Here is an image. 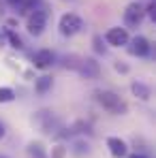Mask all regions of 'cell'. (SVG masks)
Listing matches in <instances>:
<instances>
[{"instance_id":"cell-6","label":"cell","mask_w":156,"mask_h":158,"mask_svg":"<svg viewBox=\"0 0 156 158\" xmlns=\"http://www.w3.org/2000/svg\"><path fill=\"white\" fill-rule=\"evenodd\" d=\"M105 43L107 45H111V47H126L129 45V41H130V36H129V30L124 26H113V28H109L107 32H105Z\"/></svg>"},{"instance_id":"cell-17","label":"cell","mask_w":156,"mask_h":158,"mask_svg":"<svg viewBox=\"0 0 156 158\" xmlns=\"http://www.w3.org/2000/svg\"><path fill=\"white\" fill-rule=\"evenodd\" d=\"M79 60H81V56H77V53H66V56H62V66L66 71H77Z\"/></svg>"},{"instance_id":"cell-9","label":"cell","mask_w":156,"mask_h":158,"mask_svg":"<svg viewBox=\"0 0 156 158\" xmlns=\"http://www.w3.org/2000/svg\"><path fill=\"white\" fill-rule=\"evenodd\" d=\"M56 64V53L52 49H39L32 53V66L39 71H47Z\"/></svg>"},{"instance_id":"cell-27","label":"cell","mask_w":156,"mask_h":158,"mask_svg":"<svg viewBox=\"0 0 156 158\" xmlns=\"http://www.w3.org/2000/svg\"><path fill=\"white\" fill-rule=\"evenodd\" d=\"M0 158H9V156H4V154H0Z\"/></svg>"},{"instance_id":"cell-11","label":"cell","mask_w":156,"mask_h":158,"mask_svg":"<svg viewBox=\"0 0 156 158\" xmlns=\"http://www.w3.org/2000/svg\"><path fill=\"white\" fill-rule=\"evenodd\" d=\"M130 92H133V96H137L139 101H150V98H152V88H150L148 83H143V81H133V83H130Z\"/></svg>"},{"instance_id":"cell-23","label":"cell","mask_w":156,"mask_h":158,"mask_svg":"<svg viewBox=\"0 0 156 158\" xmlns=\"http://www.w3.org/2000/svg\"><path fill=\"white\" fill-rule=\"evenodd\" d=\"M4 2H6V4H9V6H11L13 11H15V9H17L19 4H22V0H4Z\"/></svg>"},{"instance_id":"cell-20","label":"cell","mask_w":156,"mask_h":158,"mask_svg":"<svg viewBox=\"0 0 156 158\" xmlns=\"http://www.w3.org/2000/svg\"><path fill=\"white\" fill-rule=\"evenodd\" d=\"M66 154H69V148L62 145V143H58V145L52 148V158H66Z\"/></svg>"},{"instance_id":"cell-19","label":"cell","mask_w":156,"mask_h":158,"mask_svg":"<svg viewBox=\"0 0 156 158\" xmlns=\"http://www.w3.org/2000/svg\"><path fill=\"white\" fill-rule=\"evenodd\" d=\"M15 98H17V94H15V90H13V88L0 85V105H4V103H13Z\"/></svg>"},{"instance_id":"cell-4","label":"cell","mask_w":156,"mask_h":158,"mask_svg":"<svg viewBox=\"0 0 156 158\" xmlns=\"http://www.w3.org/2000/svg\"><path fill=\"white\" fill-rule=\"evenodd\" d=\"M83 28H86V24H83V19L77 13H64L60 17V22H58V30H60L62 36H75Z\"/></svg>"},{"instance_id":"cell-13","label":"cell","mask_w":156,"mask_h":158,"mask_svg":"<svg viewBox=\"0 0 156 158\" xmlns=\"http://www.w3.org/2000/svg\"><path fill=\"white\" fill-rule=\"evenodd\" d=\"M71 152H73L75 156H86V154H90V152H92L90 141H86V137L73 139V143H71Z\"/></svg>"},{"instance_id":"cell-1","label":"cell","mask_w":156,"mask_h":158,"mask_svg":"<svg viewBox=\"0 0 156 158\" xmlns=\"http://www.w3.org/2000/svg\"><path fill=\"white\" fill-rule=\"evenodd\" d=\"M94 98H96V103L103 107L105 111H109V113H113V115H126L129 113V105H126V101L118 94V92H113V90H96L94 92Z\"/></svg>"},{"instance_id":"cell-5","label":"cell","mask_w":156,"mask_h":158,"mask_svg":"<svg viewBox=\"0 0 156 158\" xmlns=\"http://www.w3.org/2000/svg\"><path fill=\"white\" fill-rule=\"evenodd\" d=\"M145 19V13H143V4L139 0H133L129 6L124 9V28H139Z\"/></svg>"},{"instance_id":"cell-21","label":"cell","mask_w":156,"mask_h":158,"mask_svg":"<svg viewBox=\"0 0 156 158\" xmlns=\"http://www.w3.org/2000/svg\"><path fill=\"white\" fill-rule=\"evenodd\" d=\"M143 13H145L152 22H156V2H154V0H152L148 6H143Z\"/></svg>"},{"instance_id":"cell-12","label":"cell","mask_w":156,"mask_h":158,"mask_svg":"<svg viewBox=\"0 0 156 158\" xmlns=\"http://www.w3.org/2000/svg\"><path fill=\"white\" fill-rule=\"evenodd\" d=\"M52 88H53V77H52V75H41V77H34V92H36L39 96L47 94Z\"/></svg>"},{"instance_id":"cell-18","label":"cell","mask_w":156,"mask_h":158,"mask_svg":"<svg viewBox=\"0 0 156 158\" xmlns=\"http://www.w3.org/2000/svg\"><path fill=\"white\" fill-rule=\"evenodd\" d=\"M92 49H94V53H99V56H105L107 53V43H105L103 34H94L92 36Z\"/></svg>"},{"instance_id":"cell-7","label":"cell","mask_w":156,"mask_h":158,"mask_svg":"<svg viewBox=\"0 0 156 158\" xmlns=\"http://www.w3.org/2000/svg\"><path fill=\"white\" fill-rule=\"evenodd\" d=\"M77 73L79 77L83 79H96L101 75V64L96 62V58H90V56H81V60H79V66H77Z\"/></svg>"},{"instance_id":"cell-24","label":"cell","mask_w":156,"mask_h":158,"mask_svg":"<svg viewBox=\"0 0 156 158\" xmlns=\"http://www.w3.org/2000/svg\"><path fill=\"white\" fill-rule=\"evenodd\" d=\"M4 43H6V34L4 30H0V47H4Z\"/></svg>"},{"instance_id":"cell-16","label":"cell","mask_w":156,"mask_h":158,"mask_svg":"<svg viewBox=\"0 0 156 158\" xmlns=\"http://www.w3.org/2000/svg\"><path fill=\"white\" fill-rule=\"evenodd\" d=\"M39 4H43V0H22V4L15 9V15H28V13L34 11Z\"/></svg>"},{"instance_id":"cell-2","label":"cell","mask_w":156,"mask_h":158,"mask_svg":"<svg viewBox=\"0 0 156 158\" xmlns=\"http://www.w3.org/2000/svg\"><path fill=\"white\" fill-rule=\"evenodd\" d=\"M47 22H49V9L43 4H39L34 11L28 13V19H26V28L32 36H41L47 28Z\"/></svg>"},{"instance_id":"cell-26","label":"cell","mask_w":156,"mask_h":158,"mask_svg":"<svg viewBox=\"0 0 156 158\" xmlns=\"http://www.w3.org/2000/svg\"><path fill=\"white\" fill-rule=\"evenodd\" d=\"M4 135H6V128H4V124H2V122H0V139H2V137H4Z\"/></svg>"},{"instance_id":"cell-8","label":"cell","mask_w":156,"mask_h":158,"mask_svg":"<svg viewBox=\"0 0 156 158\" xmlns=\"http://www.w3.org/2000/svg\"><path fill=\"white\" fill-rule=\"evenodd\" d=\"M126 47H129L130 56H137V58H148V56L152 53V45H150V41H148L145 36H141V34H137L135 39H130Z\"/></svg>"},{"instance_id":"cell-22","label":"cell","mask_w":156,"mask_h":158,"mask_svg":"<svg viewBox=\"0 0 156 158\" xmlns=\"http://www.w3.org/2000/svg\"><path fill=\"white\" fill-rule=\"evenodd\" d=\"M113 69H116V73H122V75H126V73L130 71L129 64H124V62H120V60H118V62H113Z\"/></svg>"},{"instance_id":"cell-14","label":"cell","mask_w":156,"mask_h":158,"mask_svg":"<svg viewBox=\"0 0 156 158\" xmlns=\"http://www.w3.org/2000/svg\"><path fill=\"white\" fill-rule=\"evenodd\" d=\"M26 152L30 158H47V150L41 141H30L26 145Z\"/></svg>"},{"instance_id":"cell-10","label":"cell","mask_w":156,"mask_h":158,"mask_svg":"<svg viewBox=\"0 0 156 158\" xmlns=\"http://www.w3.org/2000/svg\"><path fill=\"white\" fill-rule=\"evenodd\" d=\"M107 148H109V154L116 158H126L129 156V143L120 137H107Z\"/></svg>"},{"instance_id":"cell-3","label":"cell","mask_w":156,"mask_h":158,"mask_svg":"<svg viewBox=\"0 0 156 158\" xmlns=\"http://www.w3.org/2000/svg\"><path fill=\"white\" fill-rule=\"evenodd\" d=\"M32 124L41 132H45V135H56V132L62 128L58 115L53 113L52 109H39V111L32 115Z\"/></svg>"},{"instance_id":"cell-25","label":"cell","mask_w":156,"mask_h":158,"mask_svg":"<svg viewBox=\"0 0 156 158\" xmlns=\"http://www.w3.org/2000/svg\"><path fill=\"white\" fill-rule=\"evenodd\" d=\"M126 158H148L145 154H139V152H135V154H130V156H126Z\"/></svg>"},{"instance_id":"cell-15","label":"cell","mask_w":156,"mask_h":158,"mask_svg":"<svg viewBox=\"0 0 156 158\" xmlns=\"http://www.w3.org/2000/svg\"><path fill=\"white\" fill-rule=\"evenodd\" d=\"M4 34H6V43L13 47V49H24L26 47V43H24V39L15 32V30H11V28H4Z\"/></svg>"}]
</instances>
